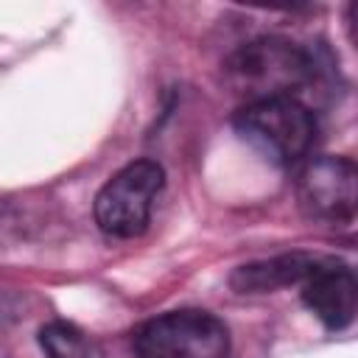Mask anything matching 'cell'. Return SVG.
<instances>
[{
    "instance_id": "cell-3",
    "label": "cell",
    "mask_w": 358,
    "mask_h": 358,
    "mask_svg": "<svg viewBox=\"0 0 358 358\" xmlns=\"http://www.w3.org/2000/svg\"><path fill=\"white\" fill-rule=\"evenodd\" d=\"M134 352L137 358H229V330L210 310H168L137 327Z\"/></svg>"
},
{
    "instance_id": "cell-5",
    "label": "cell",
    "mask_w": 358,
    "mask_h": 358,
    "mask_svg": "<svg viewBox=\"0 0 358 358\" xmlns=\"http://www.w3.org/2000/svg\"><path fill=\"white\" fill-rule=\"evenodd\" d=\"M299 210L322 224H350L358 215V162L350 157H316L296 179Z\"/></svg>"
},
{
    "instance_id": "cell-2",
    "label": "cell",
    "mask_w": 358,
    "mask_h": 358,
    "mask_svg": "<svg viewBox=\"0 0 358 358\" xmlns=\"http://www.w3.org/2000/svg\"><path fill=\"white\" fill-rule=\"evenodd\" d=\"M235 134L271 165H296L316 143L319 123L299 98H268L243 103L232 117Z\"/></svg>"
},
{
    "instance_id": "cell-6",
    "label": "cell",
    "mask_w": 358,
    "mask_h": 358,
    "mask_svg": "<svg viewBox=\"0 0 358 358\" xmlns=\"http://www.w3.org/2000/svg\"><path fill=\"white\" fill-rule=\"evenodd\" d=\"M302 302L330 330L347 327L358 316V274L336 260H322L302 282Z\"/></svg>"
},
{
    "instance_id": "cell-8",
    "label": "cell",
    "mask_w": 358,
    "mask_h": 358,
    "mask_svg": "<svg viewBox=\"0 0 358 358\" xmlns=\"http://www.w3.org/2000/svg\"><path fill=\"white\" fill-rule=\"evenodd\" d=\"M39 344L48 358H95L90 338L70 322H48L39 330Z\"/></svg>"
},
{
    "instance_id": "cell-1",
    "label": "cell",
    "mask_w": 358,
    "mask_h": 358,
    "mask_svg": "<svg viewBox=\"0 0 358 358\" xmlns=\"http://www.w3.org/2000/svg\"><path fill=\"white\" fill-rule=\"evenodd\" d=\"M322 64L310 48H302L285 36H260L241 45L224 64L227 84L235 95L252 101L299 98L316 84Z\"/></svg>"
},
{
    "instance_id": "cell-9",
    "label": "cell",
    "mask_w": 358,
    "mask_h": 358,
    "mask_svg": "<svg viewBox=\"0 0 358 358\" xmlns=\"http://www.w3.org/2000/svg\"><path fill=\"white\" fill-rule=\"evenodd\" d=\"M347 31H350L352 45L358 48V3H352V6L347 8Z\"/></svg>"
},
{
    "instance_id": "cell-7",
    "label": "cell",
    "mask_w": 358,
    "mask_h": 358,
    "mask_svg": "<svg viewBox=\"0 0 358 358\" xmlns=\"http://www.w3.org/2000/svg\"><path fill=\"white\" fill-rule=\"evenodd\" d=\"M322 260L305 252H291V255H277L268 260H257V263H246L238 266L229 277V285L238 294H268L294 282H305L313 268Z\"/></svg>"
},
{
    "instance_id": "cell-4",
    "label": "cell",
    "mask_w": 358,
    "mask_h": 358,
    "mask_svg": "<svg viewBox=\"0 0 358 358\" xmlns=\"http://www.w3.org/2000/svg\"><path fill=\"white\" fill-rule=\"evenodd\" d=\"M165 185V171L154 159L120 168L95 196V224L112 238H137L151 221L154 201Z\"/></svg>"
}]
</instances>
